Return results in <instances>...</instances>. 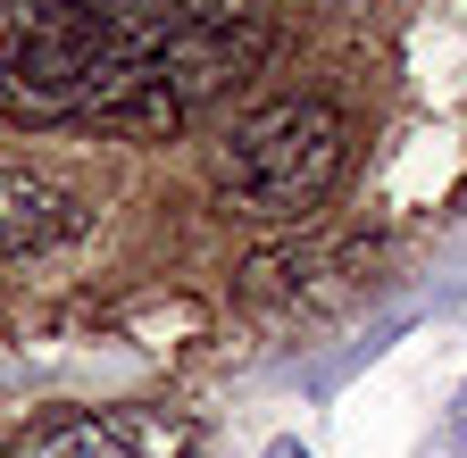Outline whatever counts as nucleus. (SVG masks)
<instances>
[{"instance_id": "6", "label": "nucleus", "mask_w": 467, "mask_h": 458, "mask_svg": "<svg viewBox=\"0 0 467 458\" xmlns=\"http://www.w3.org/2000/svg\"><path fill=\"white\" fill-rule=\"evenodd\" d=\"M267 458H309V450H301V442H275V450H267Z\"/></svg>"}, {"instance_id": "2", "label": "nucleus", "mask_w": 467, "mask_h": 458, "mask_svg": "<svg viewBox=\"0 0 467 458\" xmlns=\"http://www.w3.org/2000/svg\"><path fill=\"white\" fill-rule=\"evenodd\" d=\"M350 167V117L334 100H267L217 150V209L251 225H309Z\"/></svg>"}, {"instance_id": "3", "label": "nucleus", "mask_w": 467, "mask_h": 458, "mask_svg": "<svg viewBox=\"0 0 467 458\" xmlns=\"http://www.w3.org/2000/svg\"><path fill=\"white\" fill-rule=\"evenodd\" d=\"M84 225H92V209L67 184L34 176V167H0V267H34L50 250H67Z\"/></svg>"}, {"instance_id": "1", "label": "nucleus", "mask_w": 467, "mask_h": 458, "mask_svg": "<svg viewBox=\"0 0 467 458\" xmlns=\"http://www.w3.org/2000/svg\"><path fill=\"white\" fill-rule=\"evenodd\" d=\"M184 0H9L0 9V108L34 126L175 134L167 34Z\"/></svg>"}, {"instance_id": "5", "label": "nucleus", "mask_w": 467, "mask_h": 458, "mask_svg": "<svg viewBox=\"0 0 467 458\" xmlns=\"http://www.w3.org/2000/svg\"><path fill=\"white\" fill-rule=\"evenodd\" d=\"M426 458H467V383H459V400H451V417L434 425V450Z\"/></svg>"}, {"instance_id": "4", "label": "nucleus", "mask_w": 467, "mask_h": 458, "mask_svg": "<svg viewBox=\"0 0 467 458\" xmlns=\"http://www.w3.org/2000/svg\"><path fill=\"white\" fill-rule=\"evenodd\" d=\"M26 458H150L134 417H58L26 442Z\"/></svg>"}]
</instances>
